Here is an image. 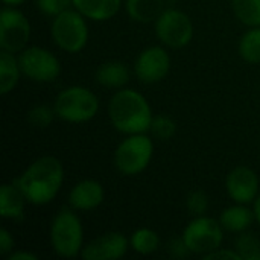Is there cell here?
Returning <instances> with one entry per match:
<instances>
[{
  "label": "cell",
  "mask_w": 260,
  "mask_h": 260,
  "mask_svg": "<svg viewBox=\"0 0 260 260\" xmlns=\"http://www.w3.org/2000/svg\"><path fill=\"white\" fill-rule=\"evenodd\" d=\"M14 183L29 204L46 206L56 198L62 187L64 166L56 157H40L32 161Z\"/></svg>",
  "instance_id": "cell-1"
},
{
  "label": "cell",
  "mask_w": 260,
  "mask_h": 260,
  "mask_svg": "<svg viewBox=\"0 0 260 260\" xmlns=\"http://www.w3.org/2000/svg\"><path fill=\"white\" fill-rule=\"evenodd\" d=\"M152 117L148 99L133 88L117 90L108 102V119L125 136L148 133Z\"/></svg>",
  "instance_id": "cell-2"
},
{
  "label": "cell",
  "mask_w": 260,
  "mask_h": 260,
  "mask_svg": "<svg viewBox=\"0 0 260 260\" xmlns=\"http://www.w3.org/2000/svg\"><path fill=\"white\" fill-rule=\"evenodd\" d=\"M53 108L56 117L67 123H85L99 111V98L90 88L72 85L58 93Z\"/></svg>",
  "instance_id": "cell-3"
},
{
  "label": "cell",
  "mask_w": 260,
  "mask_h": 260,
  "mask_svg": "<svg viewBox=\"0 0 260 260\" xmlns=\"http://www.w3.org/2000/svg\"><path fill=\"white\" fill-rule=\"evenodd\" d=\"M50 245L56 256L72 259L81 256L84 248V227L78 215L70 209L56 213L50 224Z\"/></svg>",
  "instance_id": "cell-4"
},
{
  "label": "cell",
  "mask_w": 260,
  "mask_h": 260,
  "mask_svg": "<svg viewBox=\"0 0 260 260\" xmlns=\"http://www.w3.org/2000/svg\"><path fill=\"white\" fill-rule=\"evenodd\" d=\"M154 155V142L146 133L126 136L114 151V166L119 174L134 177L142 174Z\"/></svg>",
  "instance_id": "cell-5"
},
{
  "label": "cell",
  "mask_w": 260,
  "mask_h": 260,
  "mask_svg": "<svg viewBox=\"0 0 260 260\" xmlns=\"http://www.w3.org/2000/svg\"><path fill=\"white\" fill-rule=\"evenodd\" d=\"M50 34L52 40L61 50L67 53H78L88 43L87 18L75 8L67 9L53 17Z\"/></svg>",
  "instance_id": "cell-6"
},
{
  "label": "cell",
  "mask_w": 260,
  "mask_h": 260,
  "mask_svg": "<svg viewBox=\"0 0 260 260\" xmlns=\"http://www.w3.org/2000/svg\"><path fill=\"white\" fill-rule=\"evenodd\" d=\"M181 238L190 253L206 256L207 253L221 248L224 241V229L219 221L201 215L195 216V219L186 225Z\"/></svg>",
  "instance_id": "cell-7"
},
{
  "label": "cell",
  "mask_w": 260,
  "mask_h": 260,
  "mask_svg": "<svg viewBox=\"0 0 260 260\" xmlns=\"http://www.w3.org/2000/svg\"><path fill=\"white\" fill-rule=\"evenodd\" d=\"M17 58L21 73L35 82H53L62 70L58 56L44 47H26Z\"/></svg>",
  "instance_id": "cell-8"
},
{
  "label": "cell",
  "mask_w": 260,
  "mask_h": 260,
  "mask_svg": "<svg viewBox=\"0 0 260 260\" xmlns=\"http://www.w3.org/2000/svg\"><path fill=\"white\" fill-rule=\"evenodd\" d=\"M155 34L165 46L171 49H181L193 38V23L186 12L169 8L155 20Z\"/></svg>",
  "instance_id": "cell-9"
},
{
  "label": "cell",
  "mask_w": 260,
  "mask_h": 260,
  "mask_svg": "<svg viewBox=\"0 0 260 260\" xmlns=\"http://www.w3.org/2000/svg\"><path fill=\"white\" fill-rule=\"evenodd\" d=\"M30 38V23L15 6H5L0 12V49L20 53Z\"/></svg>",
  "instance_id": "cell-10"
},
{
  "label": "cell",
  "mask_w": 260,
  "mask_h": 260,
  "mask_svg": "<svg viewBox=\"0 0 260 260\" xmlns=\"http://www.w3.org/2000/svg\"><path fill=\"white\" fill-rule=\"evenodd\" d=\"M171 72V56L161 46H151L142 50L134 62V73L143 84L163 81Z\"/></svg>",
  "instance_id": "cell-11"
},
{
  "label": "cell",
  "mask_w": 260,
  "mask_h": 260,
  "mask_svg": "<svg viewBox=\"0 0 260 260\" xmlns=\"http://www.w3.org/2000/svg\"><path fill=\"white\" fill-rule=\"evenodd\" d=\"M225 190L232 201L238 204H251L259 195V177L248 166L232 169L225 178Z\"/></svg>",
  "instance_id": "cell-12"
},
{
  "label": "cell",
  "mask_w": 260,
  "mask_h": 260,
  "mask_svg": "<svg viewBox=\"0 0 260 260\" xmlns=\"http://www.w3.org/2000/svg\"><path fill=\"white\" fill-rule=\"evenodd\" d=\"M129 248V239L119 232H108L90 241L81 251L84 260H117Z\"/></svg>",
  "instance_id": "cell-13"
},
{
  "label": "cell",
  "mask_w": 260,
  "mask_h": 260,
  "mask_svg": "<svg viewBox=\"0 0 260 260\" xmlns=\"http://www.w3.org/2000/svg\"><path fill=\"white\" fill-rule=\"evenodd\" d=\"M105 200L104 186L96 180H82L76 183L69 193V204L75 210H94Z\"/></svg>",
  "instance_id": "cell-14"
},
{
  "label": "cell",
  "mask_w": 260,
  "mask_h": 260,
  "mask_svg": "<svg viewBox=\"0 0 260 260\" xmlns=\"http://www.w3.org/2000/svg\"><path fill=\"white\" fill-rule=\"evenodd\" d=\"M26 198L17 184H3L0 189V215L3 219L21 221L24 218V204Z\"/></svg>",
  "instance_id": "cell-15"
},
{
  "label": "cell",
  "mask_w": 260,
  "mask_h": 260,
  "mask_svg": "<svg viewBox=\"0 0 260 260\" xmlns=\"http://www.w3.org/2000/svg\"><path fill=\"white\" fill-rule=\"evenodd\" d=\"M73 8L78 9L87 20L107 21L113 18L122 6V0H72Z\"/></svg>",
  "instance_id": "cell-16"
},
{
  "label": "cell",
  "mask_w": 260,
  "mask_h": 260,
  "mask_svg": "<svg viewBox=\"0 0 260 260\" xmlns=\"http://www.w3.org/2000/svg\"><path fill=\"white\" fill-rule=\"evenodd\" d=\"M254 221H256L254 212L250 210L247 204H238V203H235V206L227 207L219 216V224L225 232L230 233L247 232Z\"/></svg>",
  "instance_id": "cell-17"
},
{
  "label": "cell",
  "mask_w": 260,
  "mask_h": 260,
  "mask_svg": "<svg viewBox=\"0 0 260 260\" xmlns=\"http://www.w3.org/2000/svg\"><path fill=\"white\" fill-rule=\"evenodd\" d=\"M129 69L120 61H108L98 67L94 78L96 82L107 88H123L129 81Z\"/></svg>",
  "instance_id": "cell-18"
},
{
  "label": "cell",
  "mask_w": 260,
  "mask_h": 260,
  "mask_svg": "<svg viewBox=\"0 0 260 260\" xmlns=\"http://www.w3.org/2000/svg\"><path fill=\"white\" fill-rule=\"evenodd\" d=\"M21 69L15 53L2 50L0 53V94L6 96L11 93L20 81Z\"/></svg>",
  "instance_id": "cell-19"
},
{
  "label": "cell",
  "mask_w": 260,
  "mask_h": 260,
  "mask_svg": "<svg viewBox=\"0 0 260 260\" xmlns=\"http://www.w3.org/2000/svg\"><path fill=\"white\" fill-rule=\"evenodd\" d=\"M125 9L133 20L151 23L165 11V0H125Z\"/></svg>",
  "instance_id": "cell-20"
},
{
  "label": "cell",
  "mask_w": 260,
  "mask_h": 260,
  "mask_svg": "<svg viewBox=\"0 0 260 260\" xmlns=\"http://www.w3.org/2000/svg\"><path fill=\"white\" fill-rule=\"evenodd\" d=\"M160 247V236L152 229H137L129 238V248L140 256L154 254Z\"/></svg>",
  "instance_id": "cell-21"
},
{
  "label": "cell",
  "mask_w": 260,
  "mask_h": 260,
  "mask_svg": "<svg viewBox=\"0 0 260 260\" xmlns=\"http://www.w3.org/2000/svg\"><path fill=\"white\" fill-rule=\"evenodd\" d=\"M239 56L250 62L259 64L260 62V27L248 29L239 40Z\"/></svg>",
  "instance_id": "cell-22"
},
{
  "label": "cell",
  "mask_w": 260,
  "mask_h": 260,
  "mask_svg": "<svg viewBox=\"0 0 260 260\" xmlns=\"http://www.w3.org/2000/svg\"><path fill=\"white\" fill-rule=\"evenodd\" d=\"M236 18L248 27H260V0H232Z\"/></svg>",
  "instance_id": "cell-23"
},
{
  "label": "cell",
  "mask_w": 260,
  "mask_h": 260,
  "mask_svg": "<svg viewBox=\"0 0 260 260\" xmlns=\"http://www.w3.org/2000/svg\"><path fill=\"white\" fill-rule=\"evenodd\" d=\"M236 251L242 256V260H260L259 239L247 232H242L236 239Z\"/></svg>",
  "instance_id": "cell-24"
},
{
  "label": "cell",
  "mask_w": 260,
  "mask_h": 260,
  "mask_svg": "<svg viewBox=\"0 0 260 260\" xmlns=\"http://www.w3.org/2000/svg\"><path fill=\"white\" fill-rule=\"evenodd\" d=\"M149 131H151V134L155 139L165 142V140H169V139H172L175 136V133H177V123L169 116L158 114V116H154L152 117V123H151Z\"/></svg>",
  "instance_id": "cell-25"
},
{
  "label": "cell",
  "mask_w": 260,
  "mask_h": 260,
  "mask_svg": "<svg viewBox=\"0 0 260 260\" xmlns=\"http://www.w3.org/2000/svg\"><path fill=\"white\" fill-rule=\"evenodd\" d=\"M55 116H56V113H55L53 107L50 108L47 105H37L27 113V120L34 128L44 129L53 122Z\"/></svg>",
  "instance_id": "cell-26"
},
{
  "label": "cell",
  "mask_w": 260,
  "mask_h": 260,
  "mask_svg": "<svg viewBox=\"0 0 260 260\" xmlns=\"http://www.w3.org/2000/svg\"><path fill=\"white\" fill-rule=\"evenodd\" d=\"M37 8L47 17H56L58 14L70 9L72 0H35Z\"/></svg>",
  "instance_id": "cell-27"
},
{
  "label": "cell",
  "mask_w": 260,
  "mask_h": 260,
  "mask_svg": "<svg viewBox=\"0 0 260 260\" xmlns=\"http://www.w3.org/2000/svg\"><path fill=\"white\" fill-rule=\"evenodd\" d=\"M209 207V198L201 190H193L187 197V209L193 216H201Z\"/></svg>",
  "instance_id": "cell-28"
},
{
  "label": "cell",
  "mask_w": 260,
  "mask_h": 260,
  "mask_svg": "<svg viewBox=\"0 0 260 260\" xmlns=\"http://www.w3.org/2000/svg\"><path fill=\"white\" fill-rule=\"evenodd\" d=\"M204 260H242V256L236 250H227V248H218L212 253H207L203 256Z\"/></svg>",
  "instance_id": "cell-29"
},
{
  "label": "cell",
  "mask_w": 260,
  "mask_h": 260,
  "mask_svg": "<svg viewBox=\"0 0 260 260\" xmlns=\"http://www.w3.org/2000/svg\"><path fill=\"white\" fill-rule=\"evenodd\" d=\"M14 248V239L12 235L6 230H0V256H9Z\"/></svg>",
  "instance_id": "cell-30"
},
{
  "label": "cell",
  "mask_w": 260,
  "mask_h": 260,
  "mask_svg": "<svg viewBox=\"0 0 260 260\" xmlns=\"http://www.w3.org/2000/svg\"><path fill=\"white\" fill-rule=\"evenodd\" d=\"M169 253L175 257H187L190 254L187 245L184 244L183 238H177L169 244Z\"/></svg>",
  "instance_id": "cell-31"
},
{
  "label": "cell",
  "mask_w": 260,
  "mask_h": 260,
  "mask_svg": "<svg viewBox=\"0 0 260 260\" xmlns=\"http://www.w3.org/2000/svg\"><path fill=\"white\" fill-rule=\"evenodd\" d=\"M8 260H38V257L29 251H14L8 256Z\"/></svg>",
  "instance_id": "cell-32"
},
{
  "label": "cell",
  "mask_w": 260,
  "mask_h": 260,
  "mask_svg": "<svg viewBox=\"0 0 260 260\" xmlns=\"http://www.w3.org/2000/svg\"><path fill=\"white\" fill-rule=\"evenodd\" d=\"M253 212H254V218H256V222L259 224V227H260V193L257 195V198L254 200Z\"/></svg>",
  "instance_id": "cell-33"
},
{
  "label": "cell",
  "mask_w": 260,
  "mask_h": 260,
  "mask_svg": "<svg viewBox=\"0 0 260 260\" xmlns=\"http://www.w3.org/2000/svg\"><path fill=\"white\" fill-rule=\"evenodd\" d=\"M2 2H3L5 6H15V8H17V6L23 5L26 0H2Z\"/></svg>",
  "instance_id": "cell-34"
}]
</instances>
